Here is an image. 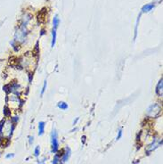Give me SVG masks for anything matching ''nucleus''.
Returning a JSON list of instances; mask_svg holds the SVG:
<instances>
[{
  "mask_svg": "<svg viewBox=\"0 0 163 164\" xmlns=\"http://www.w3.org/2000/svg\"><path fill=\"white\" fill-rule=\"evenodd\" d=\"M14 130V125L11 121H3L0 124V135L8 138L12 136V132Z\"/></svg>",
  "mask_w": 163,
  "mask_h": 164,
  "instance_id": "nucleus-1",
  "label": "nucleus"
},
{
  "mask_svg": "<svg viewBox=\"0 0 163 164\" xmlns=\"http://www.w3.org/2000/svg\"><path fill=\"white\" fill-rule=\"evenodd\" d=\"M161 112V107L158 104H153L148 109H147V116L151 118H155L159 116Z\"/></svg>",
  "mask_w": 163,
  "mask_h": 164,
  "instance_id": "nucleus-2",
  "label": "nucleus"
},
{
  "mask_svg": "<svg viewBox=\"0 0 163 164\" xmlns=\"http://www.w3.org/2000/svg\"><path fill=\"white\" fill-rule=\"evenodd\" d=\"M51 142H52V152L56 153L58 151L59 148V143H58V137H57V132L56 130L54 129L52 132V136H51Z\"/></svg>",
  "mask_w": 163,
  "mask_h": 164,
  "instance_id": "nucleus-3",
  "label": "nucleus"
},
{
  "mask_svg": "<svg viewBox=\"0 0 163 164\" xmlns=\"http://www.w3.org/2000/svg\"><path fill=\"white\" fill-rule=\"evenodd\" d=\"M162 88H163V80L161 79V80L159 81L158 85H157V87H156V93L159 96H162Z\"/></svg>",
  "mask_w": 163,
  "mask_h": 164,
  "instance_id": "nucleus-4",
  "label": "nucleus"
},
{
  "mask_svg": "<svg viewBox=\"0 0 163 164\" xmlns=\"http://www.w3.org/2000/svg\"><path fill=\"white\" fill-rule=\"evenodd\" d=\"M45 126H46V123L44 121H40L38 123V135L39 136H42L44 134V131H45Z\"/></svg>",
  "mask_w": 163,
  "mask_h": 164,
  "instance_id": "nucleus-5",
  "label": "nucleus"
},
{
  "mask_svg": "<svg viewBox=\"0 0 163 164\" xmlns=\"http://www.w3.org/2000/svg\"><path fill=\"white\" fill-rule=\"evenodd\" d=\"M70 156H71V150H70V148H66V153L63 154V156H62V163L66 162L68 161V159L70 158Z\"/></svg>",
  "mask_w": 163,
  "mask_h": 164,
  "instance_id": "nucleus-6",
  "label": "nucleus"
},
{
  "mask_svg": "<svg viewBox=\"0 0 163 164\" xmlns=\"http://www.w3.org/2000/svg\"><path fill=\"white\" fill-rule=\"evenodd\" d=\"M153 7H154V4H148V5H144V6L142 8V11H143V13L150 12V11H152V9Z\"/></svg>",
  "mask_w": 163,
  "mask_h": 164,
  "instance_id": "nucleus-7",
  "label": "nucleus"
},
{
  "mask_svg": "<svg viewBox=\"0 0 163 164\" xmlns=\"http://www.w3.org/2000/svg\"><path fill=\"white\" fill-rule=\"evenodd\" d=\"M55 41H56V29H54L53 31H52V43H51V46L52 47H54V45H55Z\"/></svg>",
  "mask_w": 163,
  "mask_h": 164,
  "instance_id": "nucleus-8",
  "label": "nucleus"
},
{
  "mask_svg": "<svg viewBox=\"0 0 163 164\" xmlns=\"http://www.w3.org/2000/svg\"><path fill=\"white\" fill-rule=\"evenodd\" d=\"M57 106H58L60 109H62V110L68 109V105H67L66 103H64V102H59V103H58V105H57Z\"/></svg>",
  "mask_w": 163,
  "mask_h": 164,
  "instance_id": "nucleus-9",
  "label": "nucleus"
},
{
  "mask_svg": "<svg viewBox=\"0 0 163 164\" xmlns=\"http://www.w3.org/2000/svg\"><path fill=\"white\" fill-rule=\"evenodd\" d=\"M59 23H60V20H59V18H58V16L56 15V16H54V21H53V24H54V29H57V27L59 26Z\"/></svg>",
  "mask_w": 163,
  "mask_h": 164,
  "instance_id": "nucleus-10",
  "label": "nucleus"
},
{
  "mask_svg": "<svg viewBox=\"0 0 163 164\" xmlns=\"http://www.w3.org/2000/svg\"><path fill=\"white\" fill-rule=\"evenodd\" d=\"M60 161H61V159H60L59 155H55V157L54 158V161H53L52 164H59L60 163Z\"/></svg>",
  "mask_w": 163,
  "mask_h": 164,
  "instance_id": "nucleus-11",
  "label": "nucleus"
},
{
  "mask_svg": "<svg viewBox=\"0 0 163 164\" xmlns=\"http://www.w3.org/2000/svg\"><path fill=\"white\" fill-rule=\"evenodd\" d=\"M39 146H37L36 147V149H35V151H34V154H35V156L36 157H38V155H39Z\"/></svg>",
  "mask_w": 163,
  "mask_h": 164,
  "instance_id": "nucleus-12",
  "label": "nucleus"
},
{
  "mask_svg": "<svg viewBox=\"0 0 163 164\" xmlns=\"http://www.w3.org/2000/svg\"><path fill=\"white\" fill-rule=\"evenodd\" d=\"M46 87H47V81H45V83H44V86H43V87H42V90H41V96H43V95H44V92L46 91Z\"/></svg>",
  "mask_w": 163,
  "mask_h": 164,
  "instance_id": "nucleus-13",
  "label": "nucleus"
},
{
  "mask_svg": "<svg viewBox=\"0 0 163 164\" xmlns=\"http://www.w3.org/2000/svg\"><path fill=\"white\" fill-rule=\"evenodd\" d=\"M122 137V129H119V134H118V137H117V140L120 139V137Z\"/></svg>",
  "mask_w": 163,
  "mask_h": 164,
  "instance_id": "nucleus-14",
  "label": "nucleus"
},
{
  "mask_svg": "<svg viewBox=\"0 0 163 164\" xmlns=\"http://www.w3.org/2000/svg\"><path fill=\"white\" fill-rule=\"evenodd\" d=\"M14 156V154H7L6 155V159H9V158H13Z\"/></svg>",
  "mask_w": 163,
  "mask_h": 164,
  "instance_id": "nucleus-15",
  "label": "nucleus"
},
{
  "mask_svg": "<svg viewBox=\"0 0 163 164\" xmlns=\"http://www.w3.org/2000/svg\"><path fill=\"white\" fill-rule=\"evenodd\" d=\"M29 144H31L33 143V137H29Z\"/></svg>",
  "mask_w": 163,
  "mask_h": 164,
  "instance_id": "nucleus-16",
  "label": "nucleus"
},
{
  "mask_svg": "<svg viewBox=\"0 0 163 164\" xmlns=\"http://www.w3.org/2000/svg\"><path fill=\"white\" fill-rule=\"evenodd\" d=\"M78 120H79V118H77V119H76V120H74V121H73V125H75V124L77 123V121H78Z\"/></svg>",
  "mask_w": 163,
  "mask_h": 164,
  "instance_id": "nucleus-17",
  "label": "nucleus"
}]
</instances>
